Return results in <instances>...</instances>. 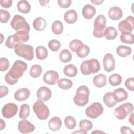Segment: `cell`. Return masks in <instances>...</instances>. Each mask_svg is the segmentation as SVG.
Instances as JSON below:
<instances>
[{
  "instance_id": "cell-31",
  "label": "cell",
  "mask_w": 134,
  "mask_h": 134,
  "mask_svg": "<svg viewBox=\"0 0 134 134\" xmlns=\"http://www.w3.org/2000/svg\"><path fill=\"white\" fill-rule=\"evenodd\" d=\"M58 86L61 89L68 90L73 86V82L68 79L61 78L59 79L57 82Z\"/></svg>"
},
{
  "instance_id": "cell-6",
  "label": "cell",
  "mask_w": 134,
  "mask_h": 134,
  "mask_svg": "<svg viewBox=\"0 0 134 134\" xmlns=\"http://www.w3.org/2000/svg\"><path fill=\"white\" fill-rule=\"evenodd\" d=\"M10 25L12 28L16 31L20 30H26L28 32L30 31V26L29 24L26 21V19L19 15H15L11 22Z\"/></svg>"
},
{
  "instance_id": "cell-8",
  "label": "cell",
  "mask_w": 134,
  "mask_h": 134,
  "mask_svg": "<svg viewBox=\"0 0 134 134\" xmlns=\"http://www.w3.org/2000/svg\"><path fill=\"white\" fill-rule=\"evenodd\" d=\"M133 106L132 103H125L116 107L114 110L115 116L119 120L124 119L129 114L132 113Z\"/></svg>"
},
{
  "instance_id": "cell-46",
  "label": "cell",
  "mask_w": 134,
  "mask_h": 134,
  "mask_svg": "<svg viewBox=\"0 0 134 134\" xmlns=\"http://www.w3.org/2000/svg\"><path fill=\"white\" fill-rule=\"evenodd\" d=\"M72 1L71 0H62L58 1V4L59 6L63 8H66L70 6Z\"/></svg>"
},
{
  "instance_id": "cell-47",
  "label": "cell",
  "mask_w": 134,
  "mask_h": 134,
  "mask_svg": "<svg viewBox=\"0 0 134 134\" xmlns=\"http://www.w3.org/2000/svg\"><path fill=\"white\" fill-rule=\"evenodd\" d=\"M9 90L8 87L5 85H1L0 86V97L3 98L6 96L8 93Z\"/></svg>"
},
{
  "instance_id": "cell-21",
  "label": "cell",
  "mask_w": 134,
  "mask_h": 134,
  "mask_svg": "<svg viewBox=\"0 0 134 134\" xmlns=\"http://www.w3.org/2000/svg\"><path fill=\"white\" fill-rule=\"evenodd\" d=\"M78 15L76 10L70 9L66 12L64 15V19L66 23L72 24L75 23L77 19Z\"/></svg>"
},
{
  "instance_id": "cell-18",
  "label": "cell",
  "mask_w": 134,
  "mask_h": 134,
  "mask_svg": "<svg viewBox=\"0 0 134 134\" xmlns=\"http://www.w3.org/2000/svg\"><path fill=\"white\" fill-rule=\"evenodd\" d=\"M30 96V91L27 88H21L18 90L14 93L15 99L19 102L26 100Z\"/></svg>"
},
{
  "instance_id": "cell-51",
  "label": "cell",
  "mask_w": 134,
  "mask_h": 134,
  "mask_svg": "<svg viewBox=\"0 0 134 134\" xmlns=\"http://www.w3.org/2000/svg\"><path fill=\"white\" fill-rule=\"evenodd\" d=\"M91 3L95 4V5H100L104 1L103 0H95V1H91Z\"/></svg>"
},
{
  "instance_id": "cell-17",
  "label": "cell",
  "mask_w": 134,
  "mask_h": 134,
  "mask_svg": "<svg viewBox=\"0 0 134 134\" xmlns=\"http://www.w3.org/2000/svg\"><path fill=\"white\" fill-rule=\"evenodd\" d=\"M112 93L117 103L125 100L127 99L128 96V93L122 87L115 89Z\"/></svg>"
},
{
  "instance_id": "cell-26",
  "label": "cell",
  "mask_w": 134,
  "mask_h": 134,
  "mask_svg": "<svg viewBox=\"0 0 134 134\" xmlns=\"http://www.w3.org/2000/svg\"><path fill=\"white\" fill-rule=\"evenodd\" d=\"M63 73L68 77H73L77 74V69L74 64H70L64 66L63 69Z\"/></svg>"
},
{
  "instance_id": "cell-41",
  "label": "cell",
  "mask_w": 134,
  "mask_h": 134,
  "mask_svg": "<svg viewBox=\"0 0 134 134\" xmlns=\"http://www.w3.org/2000/svg\"><path fill=\"white\" fill-rule=\"evenodd\" d=\"M83 44V42L79 39H74L69 43V48L73 52H75Z\"/></svg>"
},
{
  "instance_id": "cell-15",
  "label": "cell",
  "mask_w": 134,
  "mask_h": 134,
  "mask_svg": "<svg viewBox=\"0 0 134 134\" xmlns=\"http://www.w3.org/2000/svg\"><path fill=\"white\" fill-rule=\"evenodd\" d=\"M59 78V75L57 72L54 70H49L44 73L43 80L46 84L52 85L55 84Z\"/></svg>"
},
{
  "instance_id": "cell-19",
  "label": "cell",
  "mask_w": 134,
  "mask_h": 134,
  "mask_svg": "<svg viewBox=\"0 0 134 134\" xmlns=\"http://www.w3.org/2000/svg\"><path fill=\"white\" fill-rule=\"evenodd\" d=\"M108 14L110 18L113 20L120 19L123 15L122 9L118 6L111 7L108 10Z\"/></svg>"
},
{
  "instance_id": "cell-7",
  "label": "cell",
  "mask_w": 134,
  "mask_h": 134,
  "mask_svg": "<svg viewBox=\"0 0 134 134\" xmlns=\"http://www.w3.org/2000/svg\"><path fill=\"white\" fill-rule=\"evenodd\" d=\"M14 51L16 55L21 57L28 61L32 60L34 58V48L31 45L20 44L14 49Z\"/></svg>"
},
{
  "instance_id": "cell-14",
  "label": "cell",
  "mask_w": 134,
  "mask_h": 134,
  "mask_svg": "<svg viewBox=\"0 0 134 134\" xmlns=\"http://www.w3.org/2000/svg\"><path fill=\"white\" fill-rule=\"evenodd\" d=\"M21 38L16 34L9 36L6 39L5 45L9 49H15L19 45L23 44Z\"/></svg>"
},
{
  "instance_id": "cell-45",
  "label": "cell",
  "mask_w": 134,
  "mask_h": 134,
  "mask_svg": "<svg viewBox=\"0 0 134 134\" xmlns=\"http://www.w3.org/2000/svg\"><path fill=\"white\" fill-rule=\"evenodd\" d=\"M125 86L129 91H134V78L133 77L128 78L125 82Z\"/></svg>"
},
{
  "instance_id": "cell-48",
  "label": "cell",
  "mask_w": 134,
  "mask_h": 134,
  "mask_svg": "<svg viewBox=\"0 0 134 134\" xmlns=\"http://www.w3.org/2000/svg\"><path fill=\"white\" fill-rule=\"evenodd\" d=\"M12 0H1L0 4L2 7L4 8H9L12 4Z\"/></svg>"
},
{
  "instance_id": "cell-2",
  "label": "cell",
  "mask_w": 134,
  "mask_h": 134,
  "mask_svg": "<svg viewBox=\"0 0 134 134\" xmlns=\"http://www.w3.org/2000/svg\"><path fill=\"white\" fill-rule=\"evenodd\" d=\"M90 91L86 85L80 86L73 97L74 104L78 106H84L86 105L89 100Z\"/></svg>"
},
{
  "instance_id": "cell-33",
  "label": "cell",
  "mask_w": 134,
  "mask_h": 134,
  "mask_svg": "<svg viewBox=\"0 0 134 134\" xmlns=\"http://www.w3.org/2000/svg\"><path fill=\"white\" fill-rule=\"evenodd\" d=\"M108 82L109 84L113 86L119 85L122 82V77L119 74H113L109 77Z\"/></svg>"
},
{
  "instance_id": "cell-16",
  "label": "cell",
  "mask_w": 134,
  "mask_h": 134,
  "mask_svg": "<svg viewBox=\"0 0 134 134\" xmlns=\"http://www.w3.org/2000/svg\"><path fill=\"white\" fill-rule=\"evenodd\" d=\"M52 95L51 91L46 86L40 87L37 92V97L38 99L43 102L49 100Z\"/></svg>"
},
{
  "instance_id": "cell-10",
  "label": "cell",
  "mask_w": 134,
  "mask_h": 134,
  "mask_svg": "<svg viewBox=\"0 0 134 134\" xmlns=\"http://www.w3.org/2000/svg\"><path fill=\"white\" fill-rule=\"evenodd\" d=\"M134 27V19L132 16H128L126 19L119 23L118 29L121 33L131 32Z\"/></svg>"
},
{
  "instance_id": "cell-24",
  "label": "cell",
  "mask_w": 134,
  "mask_h": 134,
  "mask_svg": "<svg viewBox=\"0 0 134 134\" xmlns=\"http://www.w3.org/2000/svg\"><path fill=\"white\" fill-rule=\"evenodd\" d=\"M32 25L34 27V28L36 31H42L43 30L47 25L46 20L44 18L39 17L36 18L32 23Z\"/></svg>"
},
{
  "instance_id": "cell-32",
  "label": "cell",
  "mask_w": 134,
  "mask_h": 134,
  "mask_svg": "<svg viewBox=\"0 0 134 134\" xmlns=\"http://www.w3.org/2000/svg\"><path fill=\"white\" fill-rule=\"evenodd\" d=\"M120 39L121 41L125 43L132 44L134 43V36L131 32L121 33Z\"/></svg>"
},
{
  "instance_id": "cell-52",
  "label": "cell",
  "mask_w": 134,
  "mask_h": 134,
  "mask_svg": "<svg viewBox=\"0 0 134 134\" xmlns=\"http://www.w3.org/2000/svg\"><path fill=\"white\" fill-rule=\"evenodd\" d=\"M39 2L41 6H46L49 2V1H39Z\"/></svg>"
},
{
  "instance_id": "cell-11",
  "label": "cell",
  "mask_w": 134,
  "mask_h": 134,
  "mask_svg": "<svg viewBox=\"0 0 134 134\" xmlns=\"http://www.w3.org/2000/svg\"><path fill=\"white\" fill-rule=\"evenodd\" d=\"M18 111V106L13 103H8L4 105L2 109V114L5 118H10L16 115Z\"/></svg>"
},
{
  "instance_id": "cell-1",
  "label": "cell",
  "mask_w": 134,
  "mask_h": 134,
  "mask_svg": "<svg viewBox=\"0 0 134 134\" xmlns=\"http://www.w3.org/2000/svg\"><path fill=\"white\" fill-rule=\"evenodd\" d=\"M27 64L21 60L14 62L12 67L5 75V82L9 85H14L18 82V79L21 77L27 69Z\"/></svg>"
},
{
  "instance_id": "cell-49",
  "label": "cell",
  "mask_w": 134,
  "mask_h": 134,
  "mask_svg": "<svg viewBox=\"0 0 134 134\" xmlns=\"http://www.w3.org/2000/svg\"><path fill=\"white\" fill-rule=\"evenodd\" d=\"M120 132L122 133H133V130L128 127L127 126H122L120 128Z\"/></svg>"
},
{
  "instance_id": "cell-25",
  "label": "cell",
  "mask_w": 134,
  "mask_h": 134,
  "mask_svg": "<svg viewBox=\"0 0 134 134\" xmlns=\"http://www.w3.org/2000/svg\"><path fill=\"white\" fill-rule=\"evenodd\" d=\"M17 6L18 10L25 14H27L29 13L31 9V6L29 2L26 0L18 1Z\"/></svg>"
},
{
  "instance_id": "cell-43",
  "label": "cell",
  "mask_w": 134,
  "mask_h": 134,
  "mask_svg": "<svg viewBox=\"0 0 134 134\" xmlns=\"http://www.w3.org/2000/svg\"><path fill=\"white\" fill-rule=\"evenodd\" d=\"M0 17L1 22L2 23H6L10 18V15L9 12L1 9H0Z\"/></svg>"
},
{
  "instance_id": "cell-29",
  "label": "cell",
  "mask_w": 134,
  "mask_h": 134,
  "mask_svg": "<svg viewBox=\"0 0 134 134\" xmlns=\"http://www.w3.org/2000/svg\"><path fill=\"white\" fill-rule=\"evenodd\" d=\"M36 57L38 60H43L46 59L48 55V52L46 47L42 46H39L36 48Z\"/></svg>"
},
{
  "instance_id": "cell-20",
  "label": "cell",
  "mask_w": 134,
  "mask_h": 134,
  "mask_svg": "<svg viewBox=\"0 0 134 134\" xmlns=\"http://www.w3.org/2000/svg\"><path fill=\"white\" fill-rule=\"evenodd\" d=\"M82 12L84 18L90 19L92 18L95 15L96 9L93 6L90 4H86L83 7Z\"/></svg>"
},
{
  "instance_id": "cell-4",
  "label": "cell",
  "mask_w": 134,
  "mask_h": 134,
  "mask_svg": "<svg viewBox=\"0 0 134 134\" xmlns=\"http://www.w3.org/2000/svg\"><path fill=\"white\" fill-rule=\"evenodd\" d=\"M106 17L102 14L98 15L95 19L94 22V28L93 31V36L97 38L104 37V32L106 28Z\"/></svg>"
},
{
  "instance_id": "cell-5",
  "label": "cell",
  "mask_w": 134,
  "mask_h": 134,
  "mask_svg": "<svg viewBox=\"0 0 134 134\" xmlns=\"http://www.w3.org/2000/svg\"><path fill=\"white\" fill-rule=\"evenodd\" d=\"M33 110L37 117L42 120L47 119L50 114L48 107L45 105L43 101L39 99L34 104Z\"/></svg>"
},
{
  "instance_id": "cell-53",
  "label": "cell",
  "mask_w": 134,
  "mask_h": 134,
  "mask_svg": "<svg viewBox=\"0 0 134 134\" xmlns=\"http://www.w3.org/2000/svg\"><path fill=\"white\" fill-rule=\"evenodd\" d=\"M129 122L131 124H133V113H131V115L129 118Z\"/></svg>"
},
{
  "instance_id": "cell-36",
  "label": "cell",
  "mask_w": 134,
  "mask_h": 134,
  "mask_svg": "<svg viewBox=\"0 0 134 134\" xmlns=\"http://www.w3.org/2000/svg\"><path fill=\"white\" fill-rule=\"evenodd\" d=\"M59 58L62 62L66 63L72 60V55L69 50L68 49H63L60 53Z\"/></svg>"
},
{
  "instance_id": "cell-50",
  "label": "cell",
  "mask_w": 134,
  "mask_h": 134,
  "mask_svg": "<svg viewBox=\"0 0 134 134\" xmlns=\"http://www.w3.org/2000/svg\"><path fill=\"white\" fill-rule=\"evenodd\" d=\"M0 127H1L0 130H2L6 127V123L2 119H1V126H0Z\"/></svg>"
},
{
  "instance_id": "cell-39",
  "label": "cell",
  "mask_w": 134,
  "mask_h": 134,
  "mask_svg": "<svg viewBox=\"0 0 134 134\" xmlns=\"http://www.w3.org/2000/svg\"><path fill=\"white\" fill-rule=\"evenodd\" d=\"M79 127L82 130L87 132L93 128V124L87 119H82L80 121Z\"/></svg>"
},
{
  "instance_id": "cell-34",
  "label": "cell",
  "mask_w": 134,
  "mask_h": 134,
  "mask_svg": "<svg viewBox=\"0 0 134 134\" xmlns=\"http://www.w3.org/2000/svg\"><path fill=\"white\" fill-rule=\"evenodd\" d=\"M30 114V107L27 104H23L20 107L19 117L21 119H26Z\"/></svg>"
},
{
  "instance_id": "cell-42",
  "label": "cell",
  "mask_w": 134,
  "mask_h": 134,
  "mask_svg": "<svg viewBox=\"0 0 134 134\" xmlns=\"http://www.w3.org/2000/svg\"><path fill=\"white\" fill-rule=\"evenodd\" d=\"M48 47L52 51H57L61 47V43L57 39H52L48 43Z\"/></svg>"
},
{
  "instance_id": "cell-23",
  "label": "cell",
  "mask_w": 134,
  "mask_h": 134,
  "mask_svg": "<svg viewBox=\"0 0 134 134\" xmlns=\"http://www.w3.org/2000/svg\"><path fill=\"white\" fill-rule=\"evenodd\" d=\"M93 82L95 86L97 87H103L106 84L107 77L105 74L100 73L93 77Z\"/></svg>"
},
{
  "instance_id": "cell-35",
  "label": "cell",
  "mask_w": 134,
  "mask_h": 134,
  "mask_svg": "<svg viewBox=\"0 0 134 134\" xmlns=\"http://www.w3.org/2000/svg\"><path fill=\"white\" fill-rule=\"evenodd\" d=\"M52 32L55 35H60L63 31V25L60 20H57L54 21L51 26Z\"/></svg>"
},
{
  "instance_id": "cell-37",
  "label": "cell",
  "mask_w": 134,
  "mask_h": 134,
  "mask_svg": "<svg viewBox=\"0 0 134 134\" xmlns=\"http://www.w3.org/2000/svg\"><path fill=\"white\" fill-rule=\"evenodd\" d=\"M42 71V67L40 65L34 64L31 67L29 71V74L32 77L37 78L40 76Z\"/></svg>"
},
{
  "instance_id": "cell-13",
  "label": "cell",
  "mask_w": 134,
  "mask_h": 134,
  "mask_svg": "<svg viewBox=\"0 0 134 134\" xmlns=\"http://www.w3.org/2000/svg\"><path fill=\"white\" fill-rule=\"evenodd\" d=\"M18 129L22 133H28L33 132L35 129V127L32 123L24 119L18 122Z\"/></svg>"
},
{
  "instance_id": "cell-38",
  "label": "cell",
  "mask_w": 134,
  "mask_h": 134,
  "mask_svg": "<svg viewBox=\"0 0 134 134\" xmlns=\"http://www.w3.org/2000/svg\"><path fill=\"white\" fill-rule=\"evenodd\" d=\"M90 52V49L88 46L86 44H83L76 51L77 55L81 58H83L87 56Z\"/></svg>"
},
{
  "instance_id": "cell-22",
  "label": "cell",
  "mask_w": 134,
  "mask_h": 134,
  "mask_svg": "<svg viewBox=\"0 0 134 134\" xmlns=\"http://www.w3.org/2000/svg\"><path fill=\"white\" fill-rule=\"evenodd\" d=\"M62 126L61 119L58 117H53L51 118L48 122L49 129L53 131L59 130Z\"/></svg>"
},
{
  "instance_id": "cell-54",
  "label": "cell",
  "mask_w": 134,
  "mask_h": 134,
  "mask_svg": "<svg viewBox=\"0 0 134 134\" xmlns=\"http://www.w3.org/2000/svg\"><path fill=\"white\" fill-rule=\"evenodd\" d=\"M94 132H102V133H104V132L103 131H94L93 132H92V133H94Z\"/></svg>"
},
{
  "instance_id": "cell-3",
  "label": "cell",
  "mask_w": 134,
  "mask_h": 134,
  "mask_svg": "<svg viewBox=\"0 0 134 134\" xmlns=\"http://www.w3.org/2000/svg\"><path fill=\"white\" fill-rule=\"evenodd\" d=\"M81 73L88 75L91 73H96L100 70V64L99 61L95 59H91L83 61L80 65Z\"/></svg>"
},
{
  "instance_id": "cell-30",
  "label": "cell",
  "mask_w": 134,
  "mask_h": 134,
  "mask_svg": "<svg viewBox=\"0 0 134 134\" xmlns=\"http://www.w3.org/2000/svg\"><path fill=\"white\" fill-rule=\"evenodd\" d=\"M132 51V49L130 47L120 45L116 49V53L121 57H126L129 55Z\"/></svg>"
},
{
  "instance_id": "cell-40",
  "label": "cell",
  "mask_w": 134,
  "mask_h": 134,
  "mask_svg": "<svg viewBox=\"0 0 134 134\" xmlns=\"http://www.w3.org/2000/svg\"><path fill=\"white\" fill-rule=\"evenodd\" d=\"M64 124L65 127L69 129H74L76 125V122L75 118L71 116H66L64 118Z\"/></svg>"
},
{
  "instance_id": "cell-12",
  "label": "cell",
  "mask_w": 134,
  "mask_h": 134,
  "mask_svg": "<svg viewBox=\"0 0 134 134\" xmlns=\"http://www.w3.org/2000/svg\"><path fill=\"white\" fill-rule=\"evenodd\" d=\"M104 69L107 72L113 71L115 67V60L111 53H106L103 58Z\"/></svg>"
},
{
  "instance_id": "cell-9",
  "label": "cell",
  "mask_w": 134,
  "mask_h": 134,
  "mask_svg": "<svg viewBox=\"0 0 134 134\" xmlns=\"http://www.w3.org/2000/svg\"><path fill=\"white\" fill-rule=\"evenodd\" d=\"M104 108L102 105L99 102H94L85 109L86 115L92 119L98 118L102 114Z\"/></svg>"
},
{
  "instance_id": "cell-28",
  "label": "cell",
  "mask_w": 134,
  "mask_h": 134,
  "mask_svg": "<svg viewBox=\"0 0 134 134\" xmlns=\"http://www.w3.org/2000/svg\"><path fill=\"white\" fill-rule=\"evenodd\" d=\"M103 102L109 107H112L117 103L113 96L112 92H107L104 95Z\"/></svg>"
},
{
  "instance_id": "cell-27",
  "label": "cell",
  "mask_w": 134,
  "mask_h": 134,
  "mask_svg": "<svg viewBox=\"0 0 134 134\" xmlns=\"http://www.w3.org/2000/svg\"><path fill=\"white\" fill-rule=\"evenodd\" d=\"M118 35L117 29L112 26H109L105 28L104 32V36L107 40L115 39Z\"/></svg>"
},
{
  "instance_id": "cell-44",
  "label": "cell",
  "mask_w": 134,
  "mask_h": 134,
  "mask_svg": "<svg viewBox=\"0 0 134 134\" xmlns=\"http://www.w3.org/2000/svg\"><path fill=\"white\" fill-rule=\"evenodd\" d=\"M9 66V60L4 57H2L0 59V70L1 71H6Z\"/></svg>"
}]
</instances>
